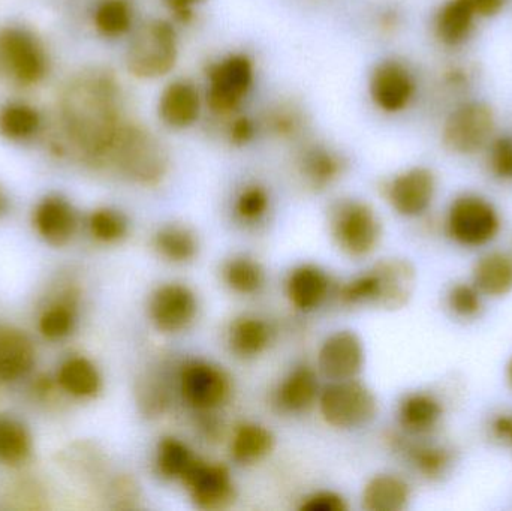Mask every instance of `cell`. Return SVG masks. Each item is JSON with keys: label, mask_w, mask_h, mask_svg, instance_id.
I'll use <instances>...</instances> for the list:
<instances>
[{"label": "cell", "mask_w": 512, "mask_h": 511, "mask_svg": "<svg viewBox=\"0 0 512 511\" xmlns=\"http://www.w3.org/2000/svg\"><path fill=\"white\" fill-rule=\"evenodd\" d=\"M322 419L337 429H357L369 425L378 413L372 390L355 380L331 381L318 398Z\"/></svg>", "instance_id": "cell-7"}, {"label": "cell", "mask_w": 512, "mask_h": 511, "mask_svg": "<svg viewBox=\"0 0 512 511\" xmlns=\"http://www.w3.org/2000/svg\"><path fill=\"white\" fill-rule=\"evenodd\" d=\"M471 282L484 297L508 296L512 293V255L502 251L487 252L472 267Z\"/></svg>", "instance_id": "cell-24"}, {"label": "cell", "mask_w": 512, "mask_h": 511, "mask_svg": "<svg viewBox=\"0 0 512 511\" xmlns=\"http://www.w3.org/2000/svg\"><path fill=\"white\" fill-rule=\"evenodd\" d=\"M197 461V456L179 438L165 437L159 441L155 468L161 479L182 482L183 477Z\"/></svg>", "instance_id": "cell-30"}, {"label": "cell", "mask_w": 512, "mask_h": 511, "mask_svg": "<svg viewBox=\"0 0 512 511\" xmlns=\"http://www.w3.org/2000/svg\"><path fill=\"white\" fill-rule=\"evenodd\" d=\"M254 83V66L243 54H233L209 69L207 102L215 113L227 114L242 104Z\"/></svg>", "instance_id": "cell-10"}, {"label": "cell", "mask_w": 512, "mask_h": 511, "mask_svg": "<svg viewBox=\"0 0 512 511\" xmlns=\"http://www.w3.org/2000/svg\"><path fill=\"white\" fill-rule=\"evenodd\" d=\"M448 311L459 320H477L484 309V296L472 282H456L447 291Z\"/></svg>", "instance_id": "cell-36"}, {"label": "cell", "mask_w": 512, "mask_h": 511, "mask_svg": "<svg viewBox=\"0 0 512 511\" xmlns=\"http://www.w3.org/2000/svg\"><path fill=\"white\" fill-rule=\"evenodd\" d=\"M435 173L430 168L414 167L397 174L387 186L388 203L405 218H418L432 206L436 197Z\"/></svg>", "instance_id": "cell-14"}, {"label": "cell", "mask_w": 512, "mask_h": 511, "mask_svg": "<svg viewBox=\"0 0 512 511\" xmlns=\"http://www.w3.org/2000/svg\"><path fill=\"white\" fill-rule=\"evenodd\" d=\"M224 281L234 293L254 296L265 284V273L254 258L239 255L227 261L224 266Z\"/></svg>", "instance_id": "cell-33"}, {"label": "cell", "mask_w": 512, "mask_h": 511, "mask_svg": "<svg viewBox=\"0 0 512 511\" xmlns=\"http://www.w3.org/2000/svg\"><path fill=\"white\" fill-rule=\"evenodd\" d=\"M201 113L200 92L188 80L168 84L159 99V117L171 128H188L197 122Z\"/></svg>", "instance_id": "cell-20"}, {"label": "cell", "mask_w": 512, "mask_h": 511, "mask_svg": "<svg viewBox=\"0 0 512 511\" xmlns=\"http://www.w3.org/2000/svg\"><path fill=\"white\" fill-rule=\"evenodd\" d=\"M478 18L496 17L507 8L510 0H465Z\"/></svg>", "instance_id": "cell-44"}, {"label": "cell", "mask_w": 512, "mask_h": 511, "mask_svg": "<svg viewBox=\"0 0 512 511\" xmlns=\"http://www.w3.org/2000/svg\"><path fill=\"white\" fill-rule=\"evenodd\" d=\"M505 378H507L508 386L512 389V357L508 360L507 368H505Z\"/></svg>", "instance_id": "cell-49"}, {"label": "cell", "mask_w": 512, "mask_h": 511, "mask_svg": "<svg viewBox=\"0 0 512 511\" xmlns=\"http://www.w3.org/2000/svg\"><path fill=\"white\" fill-rule=\"evenodd\" d=\"M108 162L126 177L153 185L167 173V155L149 132L125 125L111 149Z\"/></svg>", "instance_id": "cell-3"}, {"label": "cell", "mask_w": 512, "mask_h": 511, "mask_svg": "<svg viewBox=\"0 0 512 511\" xmlns=\"http://www.w3.org/2000/svg\"><path fill=\"white\" fill-rule=\"evenodd\" d=\"M116 84L105 75L92 74L69 84L63 96L66 132L87 159L105 164L122 131Z\"/></svg>", "instance_id": "cell-1"}, {"label": "cell", "mask_w": 512, "mask_h": 511, "mask_svg": "<svg viewBox=\"0 0 512 511\" xmlns=\"http://www.w3.org/2000/svg\"><path fill=\"white\" fill-rule=\"evenodd\" d=\"M35 225L50 245H65L77 228V216L68 201L62 197H47L35 210Z\"/></svg>", "instance_id": "cell-23"}, {"label": "cell", "mask_w": 512, "mask_h": 511, "mask_svg": "<svg viewBox=\"0 0 512 511\" xmlns=\"http://www.w3.org/2000/svg\"><path fill=\"white\" fill-rule=\"evenodd\" d=\"M300 510L306 511H346L348 504L342 495L331 491L316 492L301 504Z\"/></svg>", "instance_id": "cell-43"}, {"label": "cell", "mask_w": 512, "mask_h": 511, "mask_svg": "<svg viewBox=\"0 0 512 511\" xmlns=\"http://www.w3.org/2000/svg\"><path fill=\"white\" fill-rule=\"evenodd\" d=\"M300 170L312 188H327L339 177L342 161L324 147H310L301 156Z\"/></svg>", "instance_id": "cell-32"}, {"label": "cell", "mask_w": 512, "mask_h": 511, "mask_svg": "<svg viewBox=\"0 0 512 511\" xmlns=\"http://www.w3.org/2000/svg\"><path fill=\"white\" fill-rule=\"evenodd\" d=\"M417 440L409 441V438L406 441L402 440L399 443V449L421 479L429 483L442 482L453 471L456 453L445 444L424 441V438H417Z\"/></svg>", "instance_id": "cell-18"}, {"label": "cell", "mask_w": 512, "mask_h": 511, "mask_svg": "<svg viewBox=\"0 0 512 511\" xmlns=\"http://www.w3.org/2000/svg\"><path fill=\"white\" fill-rule=\"evenodd\" d=\"M95 24L105 36L125 35L132 26V12L125 0H104L95 11Z\"/></svg>", "instance_id": "cell-37"}, {"label": "cell", "mask_w": 512, "mask_h": 511, "mask_svg": "<svg viewBox=\"0 0 512 511\" xmlns=\"http://www.w3.org/2000/svg\"><path fill=\"white\" fill-rule=\"evenodd\" d=\"M270 341V326L261 318H239L231 324L228 332V345L240 359L258 357L267 350Z\"/></svg>", "instance_id": "cell-27"}, {"label": "cell", "mask_w": 512, "mask_h": 511, "mask_svg": "<svg viewBox=\"0 0 512 511\" xmlns=\"http://www.w3.org/2000/svg\"><path fill=\"white\" fill-rule=\"evenodd\" d=\"M0 60L9 74L24 84L38 83L47 74V54L41 42L21 27L0 32Z\"/></svg>", "instance_id": "cell-11"}, {"label": "cell", "mask_w": 512, "mask_h": 511, "mask_svg": "<svg viewBox=\"0 0 512 511\" xmlns=\"http://www.w3.org/2000/svg\"><path fill=\"white\" fill-rule=\"evenodd\" d=\"M153 246L164 260L174 264L189 263L198 254L197 236L185 225H165L156 231Z\"/></svg>", "instance_id": "cell-29"}, {"label": "cell", "mask_w": 512, "mask_h": 511, "mask_svg": "<svg viewBox=\"0 0 512 511\" xmlns=\"http://www.w3.org/2000/svg\"><path fill=\"white\" fill-rule=\"evenodd\" d=\"M417 285L414 264L405 258H387L339 288L343 305H370L397 311L405 308Z\"/></svg>", "instance_id": "cell-2"}, {"label": "cell", "mask_w": 512, "mask_h": 511, "mask_svg": "<svg viewBox=\"0 0 512 511\" xmlns=\"http://www.w3.org/2000/svg\"><path fill=\"white\" fill-rule=\"evenodd\" d=\"M162 2H164L177 17L186 20V18L191 17L194 6L200 5L204 0H162Z\"/></svg>", "instance_id": "cell-48"}, {"label": "cell", "mask_w": 512, "mask_h": 511, "mask_svg": "<svg viewBox=\"0 0 512 511\" xmlns=\"http://www.w3.org/2000/svg\"><path fill=\"white\" fill-rule=\"evenodd\" d=\"M270 207V197L262 186L249 185L240 192L234 212L243 224H258Z\"/></svg>", "instance_id": "cell-39"}, {"label": "cell", "mask_w": 512, "mask_h": 511, "mask_svg": "<svg viewBox=\"0 0 512 511\" xmlns=\"http://www.w3.org/2000/svg\"><path fill=\"white\" fill-rule=\"evenodd\" d=\"M179 389L183 401L197 411H216L231 396V378L221 366L194 359L183 363L179 372Z\"/></svg>", "instance_id": "cell-9"}, {"label": "cell", "mask_w": 512, "mask_h": 511, "mask_svg": "<svg viewBox=\"0 0 512 511\" xmlns=\"http://www.w3.org/2000/svg\"><path fill=\"white\" fill-rule=\"evenodd\" d=\"M59 383L77 398H92L101 390V375L92 362L84 357H74L60 368Z\"/></svg>", "instance_id": "cell-31"}, {"label": "cell", "mask_w": 512, "mask_h": 511, "mask_svg": "<svg viewBox=\"0 0 512 511\" xmlns=\"http://www.w3.org/2000/svg\"><path fill=\"white\" fill-rule=\"evenodd\" d=\"M192 503L201 510L228 509L236 500V486L225 465L209 464L198 459L182 480Z\"/></svg>", "instance_id": "cell-12"}, {"label": "cell", "mask_w": 512, "mask_h": 511, "mask_svg": "<svg viewBox=\"0 0 512 511\" xmlns=\"http://www.w3.org/2000/svg\"><path fill=\"white\" fill-rule=\"evenodd\" d=\"M35 362L32 342L14 327L0 326V381L23 377Z\"/></svg>", "instance_id": "cell-25"}, {"label": "cell", "mask_w": 512, "mask_h": 511, "mask_svg": "<svg viewBox=\"0 0 512 511\" xmlns=\"http://www.w3.org/2000/svg\"><path fill=\"white\" fill-rule=\"evenodd\" d=\"M490 434L499 443L510 444L512 434V414H499L490 422Z\"/></svg>", "instance_id": "cell-46"}, {"label": "cell", "mask_w": 512, "mask_h": 511, "mask_svg": "<svg viewBox=\"0 0 512 511\" xmlns=\"http://www.w3.org/2000/svg\"><path fill=\"white\" fill-rule=\"evenodd\" d=\"M89 228L99 242L114 243L128 234V221L117 210L99 209L90 215Z\"/></svg>", "instance_id": "cell-38"}, {"label": "cell", "mask_w": 512, "mask_h": 511, "mask_svg": "<svg viewBox=\"0 0 512 511\" xmlns=\"http://www.w3.org/2000/svg\"><path fill=\"white\" fill-rule=\"evenodd\" d=\"M273 446V434L267 428L258 423H242L237 426L231 440V458L237 464H256L270 455Z\"/></svg>", "instance_id": "cell-28"}, {"label": "cell", "mask_w": 512, "mask_h": 511, "mask_svg": "<svg viewBox=\"0 0 512 511\" xmlns=\"http://www.w3.org/2000/svg\"><path fill=\"white\" fill-rule=\"evenodd\" d=\"M330 284V278L321 267L301 264L286 279V296L298 311L312 312L327 300Z\"/></svg>", "instance_id": "cell-19"}, {"label": "cell", "mask_w": 512, "mask_h": 511, "mask_svg": "<svg viewBox=\"0 0 512 511\" xmlns=\"http://www.w3.org/2000/svg\"><path fill=\"white\" fill-rule=\"evenodd\" d=\"M318 375L307 366L289 372L274 393V404L282 413L298 414L309 410L319 398Z\"/></svg>", "instance_id": "cell-21"}, {"label": "cell", "mask_w": 512, "mask_h": 511, "mask_svg": "<svg viewBox=\"0 0 512 511\" xmlns=\"http://www.w3.org/2000/svg\"><path fill=\"white\" fill-rule=\"evenodd\" d=\"M176 29L165 20H153L135 33L126 54L132 74L140 78H158L168 74L177 60Z\"/></svg>", "instance_id": "cell-6"}, {"label": "cell", "mask_w": 512, "mask_h": 511, "mask_svg": "<svg viewBox=\"0 0 512 511\" xmlns=\"http://www.w3.org/2000/svg\"><path fill=\"white\" fill-rule=\"evenodd\" d=\"M255 134V126L254 123L249 119L234 120L233 125H231L230 129V137L231 141L236 144H246Z\"/></svg>", "instance_id": "cell-47"}, {"label": "cell", "mask_w": 512, "mask_h": 511, "mask_svg": "<svg viewBox=\"0 0 512 511\" xmlns=\"http://www.w3.org/2000/svg\"><path fill=\"white\" fill-rule=\"evenodd\" d=\"M39 126L41 116L30 105L12 102L0 111V132L11 140H26L38 132Z\"/></svg>", "instance_id": "cell-34"}, {"label": "cell", "mask_w": 512, "mask_h": 511, "mask_svg": "<svg viewBox=\"0 0 512 511\" xmlns=\"http://www.w3.org/2000/svg\"><path fill=\"white\" fill-rule=\"evenodd\" d=\"M411 501V486L396 474H378L363 491V507L367 511L405 510Z\"/></svg>", "instance_id": "cell-26"}, {"label": "cell", "mask_w": 512, "mask_h": 511, "mask_svg": "<svg viewBox=\"0 0 512 511\" xmlns=\"http://www.w3.org/2000/svg\"><path fill=\"white\" fill-rule=\"evenodd\" d=\"M6 197L3 195V192L0 191V215H2L3 212L6 210Z\"/></svg>", "instance_id": "cell-50"}, {"label": "cell", "mask_w": 512, "mask_h": 511, "mask_svg": "<svg viewBox=\"0 0 512 511\" xmlns=\"http://www.w3.org/2000/svg\"><path fill=\"white\" fill-rule=\"evenodd\" d=\"M510 444H511V446H512V434H511V441H510Z\"/></svg>", "instance_id": "cell-51"}, {"label": "cell", "mask_w": 512, "mask_h": 511, "mask_svg": "<svg viewBox=\"0 0 512 511\" xmlns=\"http://www.w3.org/2000/svg\"><path fill=\"white\" fill-rule=\"evenodd\" d=\"M331 234L349 257L372 254L382 237V225L369 204L357 200L340 201L331 213Z\"/></svg>", "instance_id": "cell-8"}, {"label": "cell", "mask_w": 512, "mask_h": 511, "mask_svg": "<svg viewBox=\"0 0 512 511\" xmlns=\"http://www.w3.org/2000/svg\"><path fill=\"white\" fill-rule=\"evenodd\" d=\"M501 215L492 201L478 194H462L454 198L447 213L448 236L463 248L489 245L501 231Z\"/></svg>", "instance_id": "cell-4"}, {"label": "cell", "mask_w": 512, "mask_h": 511, "mask_svg": "<svg viewBox=\"0 0 512 511\" xmlns=\"http://www.w3.org/2000/svg\"><path fill=\"white\" fill-rule=\"evenodd\" d=\"M140 405L149 416H161L170 404L167 389L159 383H149L141 389Z\"/></svg>", "instance_id": "cell-42"}, {"label": "cell", "mask_w": 512, "mask_h": 511, "mask_svg": "<svg viewBox=\"0 0 512 511\" xmlns=\"http://www.w3.org/2000/svg\"><path fill=\"white\" fill-rule=\"evenodd\" d=\"M478 15L465 0H447L435 15V35L448 48L462 47L474 35Z\"/></svg>", "instance_id": "cell-22"}, {"label": "cell", "mask_w": 512, "mask_h": 511, "mask_svg": "<svg viewBox=\"0 0 512 511\" xmlns=\"http://www.w3.org/2000/svg\"><path fill=\"white\" fill-rule=\"evenodd\" d=\"M496 135V117L489 104L466 101L457 105L442 128V143L454 155L474 156L486 152Z\"/></svg>", "instance_id": "cell-5"}, {"label": "cell", "mask_w": 512, "mask_h": 511, "mask_svg": "<svg viewBox=\"0 0 512 511\" xmlns=\"http://www.w3.org/2000/svg\"><path fill=\"white\" fill-rule=\"evenodd\" d=\"M445 407L430 392H412L403 396L397 410L400 428L412 438H426L441 426Z\"/></svg>", "instance_id": "cell-17"}, {"label": "cell", "mask_w": 512, "mask_h": 511, "mask_svg": "<svg viewBox=\"0 0 512 511\" xmlns=\"http://www.w3.org/2000/svg\"><path fill=\"white\" fill-rule=\"evenodd\" d=\"M75 312L69 303L51 306L42 314L39 329L48 339L65 338L74 329Z\"/></svg>", "instance_id": "cell-41"}, {"label": "cell", "mask_w": 512, "mask_h": 511, "mask_svg": "<svg viewBox=\"0 0 512 511\" xmlns=\"http://www.w3.org/2000/svg\"><path fill=\"white\" fill-rule=\"evenodd\" d=\"M32 449L29 432L21 423L12 419H0V462L20 464Z\"/></svg>", "instance_id": "cell-35"}, {"label": "cell", "mask_w": 512, "mask_h": 511, "mask_svg": "<svg viewBox=\"0 0 512 511\" xmlns=\"http://www.w3.org/2000/svg\"><path fill=\"white\" fill-rule=\"evenodd\" d=\"M364 365V347L351 330H339L325 339L318 353V368L330 381L357 378Z\"/></svg>", "instance_id": "cell-16"}, {"label": "cell", "mask_w": 512, "mask_h": 511, "mask_svg": "<svg viewBox=\"0 0 512 511\" xmlns=\"http://www.w3.org/2000/svg\"><path fill=\"white\" fill-rule=\"evenodd\" d=\"M197 314V296L186 285L170 282L156 288L150 297V320L159 332H183L191 327Z\"/></svg>", "instance_id": "cell-13"}, {"label": "cell", "mask_w": 512, "mask_h": 511, "mask_svg": "<svg viewBox=\"0 0 512 511\" xmlns=\"http://www.w3.org/2000/svg\"><path fill=\"white\" fill-rule=\"evenodd\" d=\"M417 92V81L405 63L385 60L379 63L370 78L373 101L385 113L406 110Z\"/></svg>", "instance_id": "cell-15"}, {"label": "cell", "mask_w": 512, "mask_h": 511, "mask_svg": "<svg viewBox=\"0 0 512 511\" xmlns=\"http://www.w3.org/2000/svg\"><path fill=\"white\" fill-rule=\"evenodd\" d=\"M486 153L490 174L499 182L512 183V134L495 135Z\"/></svg>", "instance_id": "cell-40"}, {"label": "cell", "mask_w": 512, "mask_h": 511, "mask_svg": "<svg viewBox=\"0 0 512 511\" xmlns=\"http://www.w3.org/2000/svg\"><path fill=\"white\" fill-rule=\"evenodd\" d=\"M201 416L198 426H200L201 434L207 441H219L222 438V422H219L215 416V411H207V413H198Z\"/></svg>", "instance_id": "cell-45"}]
</instances>
